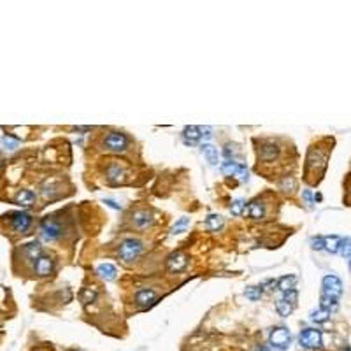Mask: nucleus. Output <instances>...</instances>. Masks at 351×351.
<instances>
[{
    "mask_svg": "<svg viewBox=\"0 0 351 351\" xmlns=\"http://www.w3.org/2000/svg\"><path fill=\"white\" fill-rule=\"evenodd\" d=\"M62 236L60 225L53 220V218H44L41 222V237L44 240H56Z\"/></svg>",
    "mask_w": 351,
    "mask_h": 351,
    "instance_id": "39448f33",
    "label": "nucleus"
},
{
    "mask_svg": "<svg viewBox=\"0 0 351 351\" xmlns=\"http://www.w3.org/2000/svg\"><path fill=\"white\" fill-rule=\"evenodd\" d=\"M23 255L27 258H32V260H37L41 256V244H39L37 240H32V242H28V244L23 246Z\"/></svg>",
    "mask_w": 351,
    "mask_h": 351,
    "instance_id": "dca6fc26",
    "label": "nucleus"
},
{
    "mask_svg": "<svg viewBox=\"0 0 351 351\" xmlns=\"http://www.w3.org/2000/svg\"><path fill=\"white\" fill-rule=\"evenodd\" d=\"M223 226V218L220 214H209L206 218V228L207 230H220Z\"/></svg>",
    "mask_w": 351,
    "mask_h": 351,
    "instance_id": "412c9836",
    "label": "nucleus"
},
{
    "mask_svg": "<svg viewBox=\"0 0 351 351\" xmlns=\"http://www.w3.org/2000/svg\"><path fill=\"white\" fill-rule=\"evenodd\" d=\"M319 307H323V309H327V311H335L339 307V301L337 299H330V297H323L321 295V305Z\"/></svg>",
    "mask_w": 351,
    "mask_h": 351,
    "instance_id": "bb28decb",
    "label": "nucleus"
},
{
    "mask_svg": "<svg viewBox=\"0 0 351 351\" xmlns=\"http://www.w3.org/2000/svg\"><path fill=\"white\" fill-rule=\"evenodd\" d=\"M132 223H134L137 228H146V226H149L153 223V218L148 211H137V213H134V216H132Z\"/></svg>",
    "mask_w": 351,
    "mask_h": 351,
    "instance_id": "f8f14e48",
    "label": "nucleus"
},
{
    "mask_svg": "<svg viewBox=\"0 0 351 351\" xmlns=\"http://www.w3.org/2000/svg\"><path fill=\"white\" fill-rule=\"evenodd\" d=\"M237 165H239V163H236V162H234V160H226V162H223V165H222V171H223V174L236 176Z\"/></svg>",
    "mask_w": 351,
    "mask_h": 351,
    "instance_id": "2f4dec72",
    "label": "nucleus"
},
{
    "mask_svg": "<svg viewBox=\"0 0 351 351\" xmlns=\"http://www.w3.org/2000/svg\"><path fill=\"white\" fill-rule=\"evenodd\" d=\"M236 176H237V177H239L240 181H248V169H246V165L239 163V165H237Z\"/></svg>",
    "mask_w": 351,
    "mask_h": 351,
    "instance_id": "f704fd0d",
    "label": "nucleus"
},
{
    "mask_svg": "<svg viewBox=\"0 0 351 351\" xmlns=\"http://www.w3.org/2000/svg\"><path fill=\"white\" fill-rule=\"evenodd\" d=\"M255 351H269V348L267 346H258Z\"/></svg>",
    "mask_w": 351,
    "mask_h": 351,
    "instance_id": "58836bf2",
    "label": "nucleus"
},
{
    "mask_svg": "<svg viewBox=\"0 0 351 351\" xmlns=\"http://www.w3.org/2000/svg\"><path fill=\"white\" fill-rule=\"evenodd\" d=\"M97 274L102 277V279H106V281H112L116 279V267L112 263H100L97 267Z\"/></svg>",
    "mask_w": 351,
    "mask_h": 351,
    "instance_id": "ddd939ff",
    "label": "nucleus"
},
{
    "mask_svg": "<svg viewBox=\"0 0 351 351\" xmlns=\"http://www.w3.org/2000/svg\"><path fill=\"white\" fill-rule=\"evenodd\" d=\"M186 265H188V256L185 253H181V251L171 253L169 258H167V271L169 272H181V271L186 269Z\"/></svg>",
    "mask_w": 351,
    "mask_h": 351,
    "instance_id": "0eeeda50",
    "label": "nucleus"
},
{
    "mask_svg": "<svg viewBox=\"0 0 351 351\" xmlns=\"http://www.w3.org/2000/svg\"><path fill=\"white\" fill-rule=\"evenodd\" d=\"M299 342L304 350H318L321 346V332L316 328H304L299 335Z\"/></svg>",
    "mask_w": 351,
    "mask_h": 351,
    "instance_id": "20e7f679",
    "label": "nucleus"
},
{
    "mask_svg": "<svg viewBox=\"0 0 351 351\" xmlns=\"http://www.w3.org/2000/svg\"><path fill=\"white\" fill-rule=\"evenodd\" d=\"M339 242H341V237H337V236L325 237V250L330 251V253H337Z\"/></svg>",
    "mask_w": 351,
    "mask_h": 351,
    "instance_id": "b1692460",
    "label": "nucleus"
},
{
    "mask_svg": "<svg viewBox=\"0 0 351 351\" xmlns=\"http://www.w3.org/2000/svg\"><path fill=\"white\" fill-rule=\"evenodd\" d=\"M337 253L341 255V256H344V258H350V256H351V239H350V237H344V239H341Z\"/></svg>",
    "mask_w": 351,
    "mask_h": 351,
    "instance_id": "a878e982",
    "label": "nucleus"
},
{
    "mask_svg": "<svg viewBox=\"0 0 351 351\" xmlns=\"http://www.w3.org/2000/svg\"><path fill=\"white\" fill-rule=\"evenodd\" d=\"M0 143H2V146H4L5 149H9V151H14V149L18 148V141L13 139L11 135H4V137L0 139Z\"/></svg>",
    "mask_w": 351,
    "mask_h": 351,
    "instance_id": "7c9ffc66",
    "label": "nucleus"
},
{
    "mask_svg": "<svg viewBox=\"0 0 351 351\" xmlns=\"http://www.w3.org/2000/svg\"><path fill=\"white\" fill-rule=\"evenodd\" d=\"M309 244H311V248H313V250H316V251L325 250V237H321V236L311 237Z\"/></svg>",
    "mask_w": 351,
    "mask_h": 351,
    "instance_id": "473e14b6",
    "label": "nucleus"
},
{
    "mask_svg": "<svg viewBox=\"0 0 351 351\" xmlns=\"http://www.w3.org/2000/svg\"><path fill=\"white\" fill-rule=\"evenodd\" d=\"M143 251V242L137 239H125L118 248V256L123 262H134Z\"/></svg>",
    "mask_w": 351,
    "mask_h": 351,
    "instance_id": "f257e3e1",
    "label": "nucleus"
},
{
    "mask_svg": "<svg viewBox=\"0 0 351 351\" xmlns=\"http://www.w3.org/2000/svg\"><path fill=\"white\" fill-rule=\"evenodd\" d=\"M342 351H351V348H344V350H342Z\"/></svg>",
    "mask_w": 351,
    "mask_h": 351,
    "instance_id": "ea45409f",
    "label": "nucleus"
},
{
    "mask_svg": "<svg viewBox=\"0 0 351 351\" xmlns=\"http://www.w3.org/2000/svg\"><path fill=\"white\" fill-rule=\"evenodd\" d=\"M263 214H265V207L260 200H253L248 206V216L253 218V220H260V218H263Z\"/></svg>",
    "mask_w": 351,
    "mask_h": 351,
    "instance_id": "f3484780",
    "label": "nucleus"
},
{
    "mask_svg": "<svg viewBox=\"0 0 351 351\" xmlns=\"http://www.w3.org/2000/svg\"><path fill=\"white\" fill-rule=\"evenodd\" d=\"M32 225V216L23 211H18V213L11 214V226L14 228V232H27Z\"/></svg>",
    "mask_w": 351,
    "mask_h": 351,
    "instance_id": "6e6552de",
    "label": "nucleus"
},
{
    "mask_svg": "<svg viewBox=\"0 0 351 351\" xmlns=\"http://www.w3.org/2000/svg\"><path fill=\"white\" fill-rule=\"evenodd\" d=\"M33 271H35V274L41 277L49 276L51 271H53V260H51L49 256L41 255V256L35 260V263H33Z\"/></svg>",
    "mask_w": 351,
    "mask_h": 351,
    "instance_id": "9d476101",
    "label": "nucleus"
},
{
    "mask_svg": "<svg viewBox=\"0 0 351 351\" xmlns=\"http://www.w3.org/2000/svg\"><path fill=\"white\" fill-rule=\"evenodd\" d=\"M106 176L107 179L111 181V183H118V181H121V176H123V171H121L118 165H111L109 169L106 171Z\"/></svg>",
    "mask_w": 351,
    "mask_h": 351,
    "instance_id": "393cba45",
    "label": "nucleus"
},
{
    "mask_svg": "<svg viewBox=\"0 0 351 351\" xmlns=\"http://www.w3.org/2000/svg\"><path fill=\"white\" fill-rule=\"evenodd\" d=\"M262 291H263V287H250L246 288L244 295L246 299H250V301H258L260 297H262Z\"/></svg>",
    "mask_w": 351,
    "mask_h": 351,
    "instance_id": "c85d7f7f",
    "label": "nucleus"
},
{
    "mask_svg": "<svg viewBox=\"0 0 351 351\" xmlns=\"http://www.w3.org/2000/svg\"><path fill=\"white\" fill-rule=\"evenodd\" d=\"M244 209H246V202L242 199H237V200H234V202H232L230 213L234 214V216H240V214L244 213Z\"/></svg>",
    "mask_w": 351,
    "mask_h": 351,
    "instance_id": "c756f323",
    "label": "nucleus"
},
{
    "mask_svg": "<svg viewBox=\"0 0 351 351\" xmlns=\"http://www.w3.org/2000/svg\"><path fill=\"white\" fill-rule=\"evenodd\" d=\"M135 302H137L141 309H148V307L155 305V302H157V293L153 290H139L135 293Z\"/></svg>",
    "mask_w": 351,
    "mask_h": 351,
    "instance_id": "1a4fd4ad",
    "label": "nucleus"
},
{
    "mask_svg": "<svg viewBox=\"0 0 351 351\" xmlns=\"http://www.w3.org/2000/svg\"><path fill=\"white\" fill-rule=\"evenodd\" d=\"M295 283H297L295 276H285L277 281V290L283 291V293H288V291L295 290Z\"/></svg>",
    "mask_w": 351,
    "mask_h": 351,
    "instance_id": "a211bd4d",
    "label": "nucleus"
},
{
    "mask_svg": "<svg viewBox=\"0 0 351 351\" xmlns=\"http://www.w3.org/2000/svg\"><path fill=\"white\" fill-rule=\"evenodd\" d=\"M321 293L323 297H330V299H337L342 295V283L337 276L334 274H328V276L323 277L321 281Z\"/></svg>",
    "mask_w": 351,
    "mask_h": 351,
    "instance_id": "7ed1b4c3",
    "label": "nucleus"
},
{
    "mask_svg": "<svg viewBox=\"0 0 351 351\" xmlns=\"http://www.w3.org/2000/svg\"><path fill=\"white\" fill-rule=\"evenodd\" d=\"M14 200H16V204H19V206L28 207V206H32V204L35 202V193L30 191V190H21V191H18V195H16Z\"/></svg>",
    "mask_w": 351,
    "mask_h": 351,
    "instance_id": "4468645a",
    "label": "nucleus"
},
{
    "mask_svg": "<svg viewBox=\"0 0 351 351\" xmlns=\"http://www.w3.org/2000/svg\"><path fill=\"white\" fill-rule=\"evenodd\" d=\"M281 188L285 190V191H291V190L295 188V179H293V177H285V179L281 181Z\"/></svg>",
    "mask_w": 351,
    "mask_h": 351,
    "instance_id": "72a5a7b5",
    "label": "nucleus"
},
{
    "mask_svg": "<svg viewBox=\"0 0 351 351\" xmlns=\"http://www.w3.org/2000/svg\"><path fill=\"white\" fill-rule=\"evenodd\" d=\"M106 204L109 206V207H112V209H121V206H118V204H114L112 200H106Z\"/></svg>",
    "mask_w": 351,
    "mask_h": 351,
    "instance_id": "4c0bfd02",
    "label": "nucleus"
},
{
    "mask_svg": "<svg viewBox=\"0 0 351 351\" xmlns=\"http://www.w3.org/2000/svg\"><path fill=\"white\" fill-rule=\"evenodd\" d=\"M200 139H202V130H200V127L190 125L183 130V141H185V144H188V146L197 144Z\"/></svg>",
    "mask_w": 351,
    "mask_h": 351,
    "instance_id": "9b49d317",
    "label": "nucleus"
},
{
    "mask_svg": "<svg viewBox=\"0 0 351 351\" xmlns=\"http://www.w3.org/2000/svg\"><path fill=\"white\" fill-rule=\"evenodd\" d=\"M350 269H351V260H350Z\"/></svg>",
    "mask_w": 351,
    "mask_h": 351,
    "instance_id": "a19ab883",
    "label": "nucleus"
},
{
    "mask_svg": "<svg viewBox=\"0 0 351 351\" xmlns=\"http://www.w3.org/2000/svg\"><path fill=\"white\" fill-rule=\"evenodd\" d=\"M277 151H279V149H277L276 144L269 143L260 149V158H262V160H272V158L277 157Z\"/></svg>",
    "mask_w": 351,
    "mask_h": 351,
    "instance_id": "aec40b11",
    "label": "nucleus"
},
{
    "mask_svg": "<svg viewBox=\"0 0 351 351\" xmlns=\"http://www.w3.org/2000/svg\"><path fill=\"white\" fill-rule=\"evenodd\" d=\"M285 301H288L290 304H293V305H297V299H299V293H297L295 290H291V291H288V293H285V297H283Z\"/></svg>",
    "mask_w": 351,
    "mask_h": 351,
    "instance_id": "c9c22d12",
    "label": "nucleus"
},
{
    "mask_svg": "<svg viewBox=\"0 0 351 351\" xmlns=\"http://www.w3.org/2000/svg\"><path fill=\"white\" fill-rule=\"evenodd\" d=\"M291 342V334L287 327H276L272 328V332L269 335V344L274 348V350H287Z\"/></svg>",
    "mask_w": 351,
    "mask_h": 351,
    "instance_id": "f03ea898",
    "label": "nucleus"
},
{
    "mask_svg": "<svg viewBox=\"0 0 351 351\" xmlns=\"http://www.w3.org/2000/svg\"><path fill=\"white\" fill-rule=\"evenodd\" d=\"M127 144H128V141H127L125 135L120 134V132H111V134L104 139V146H106L109 151H114V153L125 151Z\"/></svg>",
    "mask_w": 351,
    "mask_h": 351,
    "instance_id": "423d86ee",
    "label": "nucleus"
},
{
    "mask_svg": "<svg viewBox=\"0 0 351 351\" xmlns=\"http://www.w3.org/2000/svg\"><path fill=\"white\" fill-rule=\"evenodd\" d=\"M302 195H304V199L307 200V202H311V200H313V195H311L309 190H304V193H302Z\"/></svg>",
    "mask_w": 351,
    "mask_h": 351,
    "instance_id": "e433bc0d",
    "label": "nucleus"
},
{
    "mask_svg": "<svg viewBox=\"0 0 351 351\" xmlns=\"http://www.w3.org/2000/svg\"><path fill=\"white\" fill-rule=\"evenodd\" d=\"M293 309H295V305L290 304V302L285 301V299H279V301L276 302V311L279 316H283V318H288Z\"/></svg>",
    "mask_w": 351,
    "mask_h": 351,
    "instance_id": "6ab92c4d",
    "label": "nucleus"
},
{
    "mask_svg": "<svg viewBox=\"0 0 351 351\" xmlns=\"http://www.w3.org/2000/svg\"><path fill=\"white\" fill-rule=\"evenodd\" d=\"M188 225H190V218H186V216H183V218H179L177 222L174 223V226H172V234H181V232H185L186 228H188Z\"/></svg>",
    "mask_w": 351,
    "mask_h": 351,
    "instance_id": "cd10ccee",
    "label": "nucleus"
},
{
    "mask_svg": "<svg viewBox=\"0 0 351 351\" xmlns=\"http://www.w3.org/2000/svg\"><path fill=\"white\" fill-rule=\"evenodd\" d=\"M200 149H202L204 157H206V160L209 162V165L216 167L218 165V149L214 148L213 144H202Z\"/></svg>",
    "mask_w": 351,
    "mask_h": 351,
    "instance_id": "2eb2a0df",
    "label": "nucleus"
},
{
    "mask_svg": "<svg viewBox=\"0 0 351 351\" xmlns=\"http://www.w3.org/2000/svg\"><path fill=\"white\" fill-rule=\"evenodd\" d=\"M79 299H81V302H83L84 305L92 304V302H95V299H97V290H95V288H84V290L81 291Z\"/></svg>",
    "mask_w": 351,
    "mask_h": 351,
    "instance_id": "5701e85b",
    "label": "nucleus"
},
{
    "mask_svg": "<svg viewBox=\"0 0 351 351\" xmlns=\"http://www.w3.org/2000/svg\"><path fill=\"white\" fill-rule=\"evenodd\" d=\"M328 318H330V311L323 309V307H318V309L311 311V319H313L314 323H323Z\"/></svg>",
    "mask_w": 351,
    "mask_h": 351,
    "instance_id": "4be33fe9",
    "label": "nucleus"
}]
</instances>
